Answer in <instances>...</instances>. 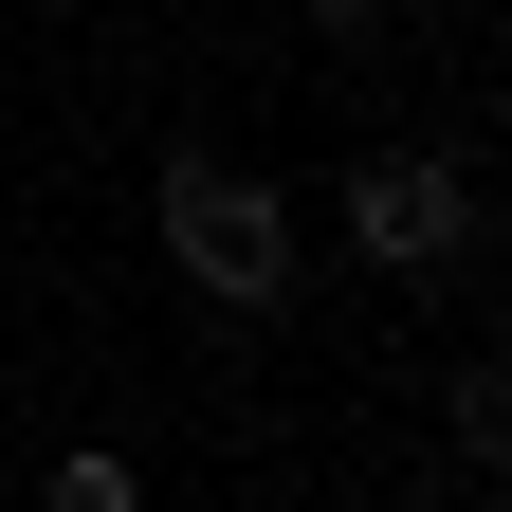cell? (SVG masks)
<instances>
[{
    "instance_id": "cell-1",
    "label": "cell",
    "mask_w": 512,
    "mask_h": 512,
    "mask_svg": "<svg viewBox=\"0 0 512 512\" xmlns=\"http://www.w3.org/2000/svg\"><path fill=\"white\" fill-rule=\"evenodd\" d=\"M165 256H183V293L275 311V293H293V202L238 183V165H202V147H165Z\"/></svg>"
},
{
    "instance_id": "cell-2",
    "label": "cell",
    "mask_w": 512,
    "mask_h": 512,
    "mask_svg": "<svg viewBox=\"0 0 512 512\" xmlns=\"http://www.w3.org/2000/svg\"><path fill=\"white\" fill-rule=\"evenodd\" d=\"M348 256H366V275H458V256H476V183L439 147H366L348 165Z\"/></svg>"
},
{
    "instance_id": "cell-3",
    "label": "cell",
    "mask_w": 512,
    "mask_h": 512,
    "mask_svg": "<svg viewBox=\"0 0 512 512\" xmlns=\"http://www.w3.org/2000/svg\"><path fill=\"white\" fill-rule=\"evenodd\" d=\"M458 458H476V476H512V348H494V366H458Z\"/></svg>"
},
{
    "instance_id": "cell-4",
    "label": "cell",
    "mask_w": 512,
    "mask_h": 512,
    "mask_svg": "<svg viewBox=\"0 0 512 512\" xmlns=\"http://www.w3.org/2000/svg\"><path fill=\"white\" fill-rule=\"evenodd\" d=\"M37 512H128V458H55V494Z\"/></svg>"
},
{
    "instance_id": "cell-5",
    "label": "cell",
    "mask_w": 512,
    "mask_h": 512,
    "mask_svg": "<svg viewBox=\"0 0 512 512\" xmlns=\"http://www.w3.org/2000/svg\"><path fill=\"white\" fill-rule=\"evenodd\" d=\"M311 37H384V0H311Z\"/></svg>"
}]
</instances>
